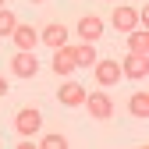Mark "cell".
<instances>
[{
    "label": "cell",
    "mask_w": 149,
    "mask_h": 149,
    "mask_svg": "<svg viewBox=\"0 0 149 149\" xmlns=\"http://www.w3.org/2000/svg\"><path fill=\"white\" fill-rule=\"evenodd\" d=\"M82 107L89 110V117H96V121H110V117H114V100H110L103 89L85 92V103H82Z\"/></svg>",
    "instance_id": "1"
},
{
    "label": "cell",
    "mask_w": 149,
    "mask_h": 149,
    "mask_svg": "<svg viewBox=\"0 0 149 149\" xmlns=\"http://www.w3.org/2000/svg\"><path fill=\"white\" fill-rule=\"evenodd\" d=\"M14 132L22 135V139H32L36 132H43V114H39L36 107L18 110V114H14Z\"/></svg>",
    "instance_id": "2"
},
{
    "label": "cell",
    "mask_w": 149,
    "mask_h": 149,
    "mask_svg": "<svg viewBox=\"0 0 149 149\" xmlns=\"http://www.w3.org/2000/svg\"><path fill=\"white\" fill-rule=\"evenodd\" d=\"M92 74H96V82L107 89V85H117L124 74H121V64L117 61H110V57H103V61H96L92 64Z\"/></svg>",
    "instance_id": "3"
},
{
    "label": "cell",
    "mask_w": 149,
    "mask_h": 149,
    "mask_svg": "<svg viewBox=\"0 0 149 149\" xmlns=\"http://www.w3.org/2000/svg\"><path fill=\"white\" fill-rule=\"evenodd\" d=\"M11 71L18 74V78H32V74L39 71V61H36V53H32V50H18L14 57H11Z\"/></svg>",
    "instance_id": "4"
},
{
    "label": "cell",
    "mask_w": 149,
    "mask_h": 149,
    "mask_svg": "<svg viewBox=\"0 0 149 149\" xmlns=\"http://www.w3.org/2000/svg\"><path fill=\"white\" fill-rule=\"evenodd\" d=\"M78 36H82V43H100L103 39V22H100V14H85L78 18Z\"/></svg>",
    "instance_id": "5"
},
{
    "label": "cell",
    "mask_w": 149,
    "mask_h": 149,
    "mask_svg": "<svg viewBox=\"0 0 149 149\" xmlns=\"http://www.w3.org/2000/svg\"><path fill=\"white\" fill-rule=\"evenodd\" d=\"M117 64H121V74H128V78H146L149 74V61L139 57V53H124V61H117Z\"/></svg>",
    "instance_id": "6"
},
{
    "label": "cell",
    "mask_w": 149,
    "mask_h": 149,
    "mask_svg": "<svg viewBox=\"0 0 149 149\" xmlns=\"http://www.w3.org/2000/svg\"><path fill=\"white\" fill-rule=\"evenodd\" d=\"M7 39H14L18 50H36L39 46V32H36L32 25H14V32L7 36Z\"/></svg>",
    "instance_id": "7"
},
{
    "label": "cell",
    "mask_w": 149,
    "mask_h": 149,
    "mask_svg": "<svg viewBox=\"0 0 149 149\" xmlns=\"http://www.w3.org/2000/svg\"><path fill=\"white\" fill-rule=\"evenodd\" d=\"M74 68H78V64H74V50H71V43H64V46L53 50V71H57V74H71Z\"/></svg>",
    "instance_id": "8"
},
{
    "label": "cell",
    "mask_w": 149,
    "mask_h": 149,
    "mask_svg": "<svg viewBox=\"0 0 149 149\" xmlns=\"http://www.w3.org/2000/svg\"><path fill=\"white\" fill-rule=\"evenodd\" d=\"M39 43H43V46H50V50H57V46H64V43H68V29H64L61 22H53V25H46V29L39 32Z\"/></svg>",
    "instance_id": "9"
},
{
    "label": "cell",
    "mask_w": 149,
    "mask_h": 149,
    "mask_svg": "<svg viewBox=\"0 0 149 149\" xmlns=\"http://www.w3.org/2000/svg\"><path fill=\"white\" fill-rule=\"evenodd\" d=\"M139 22H142V18H139L135 7H117V11H114V29L124 32V36L132 32V29H139Z\"/></svg>",
    "instance_id": "10"
},
{
    "label": "cell",
    "mask_w": 149,
    "mask_h": 149,
    "mask_svg": "<svg viewBox=\"0 0 149 149\" xmlns=\"http://www.w3.org/2000/svg\"><path fill=\"white\" fill-rule=\"evenodd\" d=\"M57 100H61L64 107H82V103H85V89H82L78 82H64V85L57 89Z\"/></svg>",
    "instance_id": "11"
},
{
    "label": "cell",
    "mask_w": 149,
    "mask_h": 149,
    "mask_svg": "<svg viewBox=\"0 0 149 149\" xmlns=\"http://www.w3.org/2000/svg\"><path fill=\"white\" fill-rule=\"evenodd\" d=\"M128 53H139V57L149 53V32L146 29H132L128 32Z\"/></svg>",
    "instance_id": "12"
},
{
    "label": "cell",
    "mask_w": 149,
    "mask_h": 149,
    "mask_svg": "<svg viewBox=\"0 0 149 149\" xmlns=\"http://www.w3.org/2000/svg\"><path fill=\"white\" fill-rule=\"evenodd\" d=\"M128 114L139 117V121H146V117H149V92H135V96L128 100Z\"/></svg>",
    "instance_id": "13"
},
{
    "label": "cell",
    "mask_w": 149,
    "mask_h": 149,
    "mask_svg": "<svg viewBox=\"0 0 149 149\" xmlns=\"http://www.w3.org/2000/svg\"><path fill=\"white\" fill-rule=\"evenodd\" d=\"M71 50H74V64H78V68H92V64H96L92 43H78V46H71Z\"/></svg>",
    "instance_id": "14"
},
{
    "label": "cell",
    "mask_w": 149,
    "mask_h": 149,
    "mask_svg": "<svg viewBox=\"0 0 149 149\" xmlns=\"http://www.w3.org/2000/svg\"><path fill=\"white\" fill-rule=\"evenodd\" d=\"M14 25H18V18H14V11H7V7H0V36H11V32H14Z\"/></svg>",
    "instance_id": "15"
},
{
    "label": "cell",
    "mask_w": 149,
    "mask_h": 149,
    "mask_svg": "<svg viewBox=\"0 0 149 149\" xmlns=\"http://www.w3.org/2000/svg\"><path fill=\"white\" fill-rule=\"evenodd\" d=\"M64 146H68V139H64V135H57V132L43 135V149H64Z\"/></svg>",
    "instance_id": "16"
},
{
    "label": "cell",
    "mask_w": 149,
    "mask_h": 149,
    "mask_svg": "<svg viewBox=\"0 0 149 149\" xmlns=\"http://www.w3.org/2000/svg\"><path fill=\"white\" fill-rule=\"evenodd\" d=\"M0 96H7V78L0 74Z\"/></svg>",
    "instance_id": "17"
},
{
    "label": "cell",
    "mask_w": 149,
    "mask_h": 149,
    "mask_svg": "<svg viewBox=\"0 0 149 149\" xmlns=\"http://www.w3.org/2000/svg\"><path fill=\"white\" fill-rule=\"evenodd\" d=\"M32 4H43V0H32Z\"/></svg>",
    "instance_id": "18"
},
{
    "label": "cell",
    "mask_w": 149,
    "mask_h": 149,
    "mask_svg": "<svg viewBox=\"0 0 149 149\" xmlns=\"http://www.w3.org/2000/svg\"><path fill=\"white\" fill-rule=\"evenodd\" d=\"M0 7H4V0H0Z\"/></svg>",
    "instance_id": "19"
}]
</instances>
